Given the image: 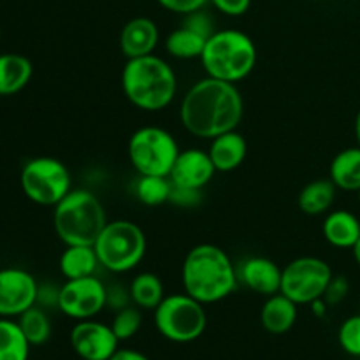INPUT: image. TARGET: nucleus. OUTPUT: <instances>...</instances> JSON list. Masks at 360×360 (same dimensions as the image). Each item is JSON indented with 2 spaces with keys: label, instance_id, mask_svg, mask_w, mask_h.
Returning <instances> with one entry per match:
<instances>
[{
  "label": "nucleus",
  "instance_id": "9",
  "mask_svg": "<svg viewBox=\"0 0 360 360\" xmlns=\"http://www.w3.org/2000/svg\"><path fill=\"white\" fill-rule=\"evenodd\" d=\"M20 185L32 202L53 207L72 190L69 169L53 157L28 160L21 169Z\"/></svg>",
  "mask_w": 360,
  "mask_h": 360
},
{
  "label": "nucleus",
  "instance_id": "1",
  "mask_svg": "<svg viewBox=\"0 0 360 360\" xmlns=\"http://www.w3.org/2000/svg\"><path fill=\"white\" fill-rule=\"evenodd\" d=\"M243 112L245 102L238 86L207 76L186 91L179 118L190 134L202 139H213L238 129Z\"/></svg>",
  "mask_w": 360,
  "mask_h": 360
},
{
  "label": "nucleus",
  "instance_id": "25",
  "mask_svg": "<svg viewBox=\"0 0 360 360\" xmlns=\"http://www.w3.org/2000/svg\"><path fill=\"white\" fill-rule=\"evenodd\" d=\"M132 302L141 309H155L164 301V283L153 273H141L130 283Z\"/></svg>",
  "mask_w": 360,
  "mask_h": 360
},
{
  "label": "nucleus",
  "instance_id": "34",
  "mask_svg": "<svg viewBox=\"0 0 360 360\" xmlns=\"http://www.w3.org/2000/svg\"><path fill=\"white\" fill-rule=\"evenodd\" d=\"M157 2L160 4L164 9L171 11V13L186 16V14L204 9L210 0H157Z\"/></svg>",
  "mask_w": 360,
  "mask_h": 360
},
{
  "label": "nucleus",
  "instance_id": "15",
  "mask_svg": "<svg viewBox=\"0 0 360 360\" xmlns=\"http://www.w3.org/2000/svg\"><path fill=\"white\" fill-rule=\"evenodd\" d=\"M281 276L283 269L266 257H250L238 267L239 281L252 292L266 297L281 290Z\"/></svg>",
  "mask_w": 360,
  "mask_h": 360
},
{
  "label": "nucleus",
  "instance_id": "12",
  "mask_svg": "<svg viewBox=\"0 0 360 360\" xmlns=\"http://www.w3.org/2000/svg\"><path fill=\"white\" fill-rule=\"evenodd\" d=\"M39 283L20 267L0 269V319L20 316L37 302Z\"/></svg>",
  "mask_w": 360,
  "mask_h": 360
},
{
  "label": "nucleus",
  "instance_id": "36",
  "mask_svg": "<svg viewBox=\"0 0 360 360\" xmlns=\"http://www.w3.org/2000/svg\"><path fill=\"white\" fill-rule=\"evenodd\" d=\"M210 2L227 16H243L252 6V0H210Z\"/></svg>",
  "mask_w": 360,
  "mask_h": 360
},
{
  "label": "nucleus",
  "instance_id": "41",
  "mask_svg": "<svg viewBox=\"0 0 360 360\" xmlns=\"http://www.w3.org/2000/svg\"><path fill=\"white\" fill-rule=\"evenodd\" d=\"M0 37H2V28H0Z\"/></svg>",
  "mask_w": 360,
  "mask_h": 360
},
{
  "label": "nucleus",
  "instance_id": "4",
  "mask_svg": "<svg viewBox=\"0 0 360 360\" xmlns=\"http://www.w3.org/2000/svg\"><path fill=\"white\" fill-rule=\"evenodd\" d=\"M200 62L210 77L236 84L255 69V42L248 34L236 28L217 30L207 39Z\"/></svg>",
  "mask_w": 360,
  "mask_h": 360
},
{
  "label": "nucleus",
  "instance_id": "13",
  "mask_svg": "<svg viewBox=\"0 0 360 360\" xmlns=\"http://www.w3.org/2000/svg\"><path fill=\"white\" fill-rule=\"evenodd\" d=\"M118 343L111 326L97 320H79L70 330V345L83 360H109L118 350Z\"/></svg>",
  "mask_w": 360,
  "mask_h": 360
},
{
  "label": "nucleus",
  "instance_id": "18",
  "mask_svg": "<svg viewBox=\"0 0 360 360\" xmlns=\"http://www.w3.org/2000/svg\"><path fill=\"white\" fill-rule=\"evenodd\" d=\"M297 306L281 292L269 295L260 309V323L267 333L274 336L288 333L297 322Z\"/></svg>",
  "mask_w": 360,
  "mask_h": 360
},
{
  "label": "nucleus",
  "instance_id": "31",
  "mask_svg": "<svg viewBox=\"0 0 360 360\" xmlns=\"http://www.w3.org/2000/svg\"><path fill=\"white\" fill-rule=\"evenodd\" d=\"M348 292H350V281H348V278L343 276V274H338V276L333 274L322 299L330 308V306H338L340 302H343L347 299Z\"/></svg>",
  "mask_w": 360,
  "mask_h": 360
},
{
  "label": "nucleus",
  "instance_id": "16",
  "mask_svg": "<svg viewBox=\"0 0 360 360\" xmlns=\"http://www.w3.org/2000/svg\"><path fill=\"white\" fill-rule=\"evenodd\" d=\"M158 39H160V32L153 20L144 16L134 18V20L127 21L125 27L122 28L120 49H122L123 56H127L129 60L139 58V56L153 53L158 44Z\"/></svg>",
  "mask_w": 360,
  "mask_h": 360
},
{
  "label": "nucleus",
  "instance_id": "24",
  "mask_svg": "<svg viewBox=\"0 0 360 360\" xmlns=\"http://www.w3.org/2000/svg\"><path fill=\"white\" fill-rule=\"evenodd\" d=\"M207 39L210 37L181 23V27H178L167 35L165 49H167L169 55L179 60L200 58L204 48H206Z\"/></svg>",
  "mask_w": 360,
  "mask_h": 360
},
{
  "label": "nucleus",
  "instance_id": "11",
  "mask_svg": "<svg viewBox=\"0 0 360 360\" xmlns=\"http://www.w3.org/2000/svg\"><path fill=\"white\" fill-rule=\"evenodd\" d=\"M105 308V285L98 278L67 280L60 288L58 309L74 320H90Z\"/></svg>",
  "mask_w": 360,
  "mask_h": 360
},
{
  "label": "nucleus",
  "instance_id": "5",
  "mask_svg": "<svg viewBox=\"0 0 360 360\" xmlns=\"http://www.w3.org/2000/svg\"><path fill=\"white\" fill-rule=\"evenodd\" d=\"M105 224L108 220L101 200L88 190H70L53 211L55 232L65 246H94Z\"/></svg>",
  "mask_w": 360,
  "mask_h": 360
},
{
  "label": "nucleus",
  "instance_id": "35",
  "mask_svg": "<svg viewBox=\"0 0 360 360\" xmlns=\"http://www.w3.org/2000/svg\"><path fill=\"white\" fill-rule=\"evenodd\" d=\"M60 288H62V287H55V285H51V283L39 285L37 302H35V304L41 306V308H44V309L58 308Z\"/></svg>",
  "mask_w": 360,
  "mask_h": 360
},
{
  "label": "nucleus",
  "instance_id": "30",
  "mask_svg": "<svg viewBox=\"0 0 360 360\" xmlns=\"http://www.w3.org/2000/svg\"><path fill=\"white\" fill-rule=\"evenodd\" d=\"M338 341L348 355L360 357V315L350 316L341 323Z\"/></svg>",
  "mask_w": 360,
  "mask_h": 360
},
{
  "label": "nucleus",
  "instance_id": "38",
  "mask_svg": "<svg viewBox=\"0 0 360 360\" xmlns=\"http://www.w3.org/2000/svg\"><path fill=\"white\" fill-rule=\"evenodd\" d=\"M355 136H357V143L360 146V111L357 112V118H355Z\"/></svg>",
  "mask_w": 360,
  "mask_h": 360
},
{
  "label": "nucleus",
  "instance_id": "20",
  "mask_svg": "<svg viewBox=\"0 0 360 360\" xmlns=\"http://www.w3.org/2000/svg\"><path fill=\"white\" fill-rule=\"evenodd\" d=\"M322 232L329 245L336 248H354L360 238V221L350 211L336 210L327 214Z\"/></svg>",
  "mask_w": 360,
  "mask_h": 360
},
{
  "label": "nucleus",
  "instance_id": "8",
  "mask_svg": "<svg viewBox=\"0 0 360 360\" xmlns=\"http://www.w3.org/2000/svg\"><path fill=\"white\" fill-rule=\"evenodd\" d=\"M179 155L171 132L160 127H143L129 141V158L139 176H169Z\"/></svg>",
  "mask_w": 360,
  "mask_h": 360
},
{
  "label": "nucleus",
  "instance_id": "26",
  "mask_svg": "<svg viewBox=\"0 0 360 360\" xmlns=\"http://www.w3.org/2000/svg\"><path fill=\"white\" fill-rule=\"evenodd\" d=\"M30 347L18 322L0 319V360H28Z\"/></svg>",
  "mask_w": 360,
  "mask_h": 360
},
{
  "label": "nucleus",
  "instance_id": "6",
  "mask_svg": "<svg viewBox=\"0 0 360 360\" xmlns=\"http://www.w3.org/2000/svg\"><path fill=\"white\" fill-rule=\"evenodd\" d=\"M94 248L102 267L111 273H127L144 259L146 236L130 220L108 221Z\"/></svg>",
  "mask_w": 360,
  "mask_h": 360
},
{
  "label": "nucleus",
  "instance_id": "28",
  "mask_svg": "<svg viewBox=\"0 0 360 360\" xmlns=\"http://www.w3.org/2000/svg\"><path fill=\"white\" fill-rule=\"evenodd\" d=\"M172 181L169 176H139L136 183V197L144 206H162L169 202Z\"/></svg>",
  "mask_w": 360,
  "mask_h": 360
},
{
  "label": "nucleus",
  "instance_id": "21",
  "mask_svg": "<svg viewBox=\"0 0 360 360\" xmlns=\"http://www.w3.org/2000/svg\"><path fill=\"white\" fill-rule=\"evenodd\" d=\"M329 178L338 188L347 192L360 190V146L347 148L333 158Z\"/></svg>",
  "mask_w": 360,
  "mask_h": 360
},
{
  "label": "nucleus",
  "instance_id": "10",
  "mask_svg": "<svg viewBox=\"0 0 360 360\" xmlns=\"http://www.w3.org/2000/svg\"><path fill=\"white\" fill-rule=\"evenodd\" d=\"M333 278L329 264L316 257H299L283 267L281 294L295 304H311L323 297L327 285Z\"/></svg>",
  "mask_w": 360,
  "mask_h": 360
},
{
  "label": "nucleus",
  "instance_id": "37",
  "mask_svg": "<svg viewBox=\"0 0 360 360\" xmlns=\"http://www.w3.org/2000/svg\"><path fill=\"white\" fill-rule=\"evenodd\" d=\"M109 360H150V359H148L144 354H141V352L132 350V348H118L116 354Z\"/></svg>",
  "mask_w": 360,
  "mask_h": 360
},
{
  "label": "nucleus",
  "instance_id": "17",
  "mask_svg": "<svg viewBox=\"0 0 360 360\" xmlns=\"http://www.w3.org/2000/svg\"><path fill=\"white\" fill-rule=\"evenodd\" d=\"M207 153L213 160L217 172H231L236 171L245 162L246 153H248V144L241 134L231 130V132L213 137Z\"/></svg>",
  "mask_w": 360,
  "mask_h": 360
},
{
  "label": "nucleus",
  "instance_id": "22",
  "mask_svg": "<svg viewBox=\"0 0 360 360\" xmlns=\"http://www.w3.org/2000/svg\"><path fill=\"white\" fill-rule=\"evenodd\" d=\"M98 266L101 262H98L97 252L94 246L88 245L67 246L65 252L60 257V271L67 280L94 276Z\"/></svg>",
  "mask_w": 360,
  "mask_h": 360
},
{
  "label": "nucleus",
  "instance_id": "27",
  "mask_svg": "<svg viewBox=\"0 0 360 360\" xmlns=\"http://www.w3.org/2000/svg\"><path fill=\"white\" fill-rule=\"evenodd\" d=\"M18 326L23 330L25 338L32 347H41L51 338V322H49L48 313L37 304L18 316Z\"/></svg>",
  "mask_w": 360,
  "mask_h": 360
},
{
  "label": "nucleus",
  "instance_id": "33",
  "mask_svg": "<svg viewBox=\"0 0 360 360\" xmlns=\"http://www.w3.org/2000/svg\"><path fill=\"white\" fill-rule=\"evenodd\" d=\"M130 304H134L130 288H125L120 283H112L105 287V308L112 309L116 313Z\"/></svg>",
  "mask_w": 360,
  "mask_h": 360
},
{
  "label": "nucleus",
  "instance_id": "29",
  "mask_svg": "<svg viewBox=\"0 0 360 360\" xmlns=\"http://www.w3.org/2000/svg\"><path fill=\"white\" fill-rule=\"evenodd\" d=\"M141 326H143V313H141V308H137L136 304H130L127 308L116 311L111 323V329L120 341H127L132 340L139 333Z\"/></svg>",
  "mask_w": 360,
  "mask_h": 360
},
{
  "label": "nucleus",
  "instance_id": "23",
  "mask_svg": "<svg viewBox=\"0 0 360 360\" xmlns=\"http://www.w3.org/2000/svg\"><path fill=\"white\" fill-rule=\"evenodd\" d=\"M336 190L338 186L330 181V178L315 179L299 193V207L302 213L311 217L327 213L336 200Z\"/></svg>",
  "mask_w": 360,
  "mask_h": 360
},
{
  "label": "nucleus",
  "instance_id": "19",
  "mask_svg": "<svg viewBox=\"0 0 360 360\" xmlns=\"http://www.w3.org/2000/svg\"><path fill=\"white\" fill-rule=\"evenodd\" d=\"M34 65L20 53H0V95H14L32 79Z\"/></svg>",
  "mask_w": 360,
  "mask_h": 360
},
{
  "label": "nucleus",
  "instance_id": "39",
  "mask_svg": "<svg viewBox=\"0 0 360 360\" xmlns=\"http://www.w3.org/2000/svg\"><path fill=\"white\" fill-rule=\"evenodd\" d=\"M352 250H354V257H355V260H357V264L360 266V238H359V241L355 243V246Z\"/></svg>",
  "mask_w": 360,
  "mask_h": 360
},
{
  "label": "nucleus",
  "instance_id": "40",
  "mask_svg": "<svg viewBox=\"0 0 360 360\" xmlns=\"http://www.w3.org/2000/svg\"><path fill=\"white\" fill-rule=\"evenodd\" d=\"M357 195H359V202H360V190L357 192Z\"/></svg>",
  "mask_w": 360,
  "mask_h": 360
},
{
  "label": "nucleus",
  "instance_id": "2",
  "mask_svg": "<svg viewBox=\"0 0 360 360\" xmlns=\"http://www.w3.org/2000/svg\"><path fill=\"white\" fill-rule=\"evenodd\" d=\"M183 288L202 304L224 301L238 287V269L217 245L202 243L186 253L181 267Z\"/></svg>",
  "mask_w": 360,
  "mask_h": 360
},
{
  "label": "nucleus",
  "instance_id": "42",
  "mask_svg": "<svg viewBox=\"0 0 360 360\" xmlns=\"http://www.w3.org/2000/svg\"><path fill=\"white\" fill-rule=\"evenodd\" d=\"M79 360H83V359H79Z\"/></svg>",
  "mask_w": 360,
  "mask_h": 360
},
{
  "label": "nucleus",
  "instance_id": "14",
  "mask_svg": "<svg viewBox=\"0 0 360 360\" xmlns=\"http://www.w3.org/2000/svg\"><path fill=\"white\" fill-rule=\"evenodd\" d=\"M214 172L217 169H214L207 151L199 150V148H188V150L179 151L169 179L178 186L202 190L213 179Z\"/></svg>",
  "mask_w": 360,
  "mask_h": 360
},
{
  "label": "nucleus",
  "instance_id": "3",
  "mask_svg": "<svg viewBox=\"0 0 360 360\" xmlns=\"http://www.w3.org/2000/svg\"><path fill=\"white\" fill-rule=\"evenodd\" d=\"M123 94L143 111H162L176 97L178 81L172 67L153 53L130 58L122 72Z\"/></svg>",
  "mask_w": 360,
  "mask_h": 360
},
{
  "label": "nucleus",
  "instance_id": "32",
  "mask_svg": "<svg viewBox=\"0 0 360 360\" xmlns=\"http://www.w3.org/2000/svg\"><path fill=\"white\" fill-rule=\"evenodd\" d=\"M169 202L174 204L178 207H185V210H192L202 202V190L195 188H185V186H178L172 183L171 195H169Z\"/></svg>",
  "mask_w": 360,
  "mask_h": 360
},
{
  "label": "nucleus",
  "instance_id": "7",
  "mask_svg": "<svg viewBox=\"0 0 360 360\" xmlns=\"http://www.w3.org/2000/svg\"><path fill=\"white\" fill-rule=\"evenodd\" d=\"M153 311L157 330L172 343H192L206 330L207 316L204 304L186 292L165 295Z\"/></svg>",
  "mask_w": 360,
  "mask_h": 360
}]
</instances>
